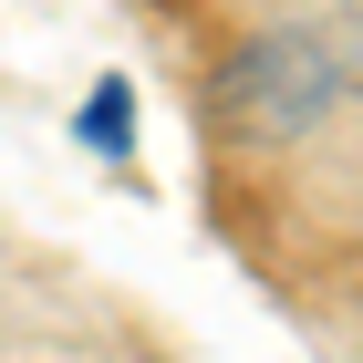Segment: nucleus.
<instances>
[{
  "instance_id": "1",
  "label": "nucleus",
  "mask_w": 363,
  "mask_h": 363,
  "mask_svg": "<svg viewBox=\"0 0 363 363\" xmlns=\"http://www.w3.org/2000/svg\"><path fill=\"white\" fill-rule=\"evenodd\" d=\"M84 145L125 156V84H104V94H94V114H84Z\"/></svg>"
}]
</instances>
